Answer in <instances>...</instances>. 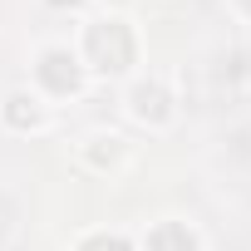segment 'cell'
Segmentation results:
<instances>
[{
  "label": "cell",
  "mask_w": 251,
  "mask_h": 251,
  "mask_svg": "<svg viewBox=\"0 0 251 251\" xmlns=\"http://www.w3.org/2000/svg\"><path fill=\"white\" fill-rule=\"evenodd\" d=\"M54 5H64V0H54ZM69 5H79V0H69Z\"/></svg>",
  "instance_id": "obj_4"
},
{
  "label": "cell",
  "mask_w": 251,
  "mask_h": 251,
  "mask_svg": "<svg viewBox=\"0 0 251 251\" xmlns=\"http://www.w3.org/2000/svg\"><path fill=\"white\" fill-rule=\"evenodd\" d=\"M133 113H138L143 123H148V118H153V123H158V118H168V108H163V89H148V84H143V89H133Z\"/></svg>",
  "instance_id": "obj_3"
},
{
  "label": "cell",
  "mask_w": 251,
  "mask_h": 251,
  "mask_svg": "<svg viewBox=\"0 0 251 251\" xmlns=\"http://www.w3.org/2000/svg\"><path fill=\"white\" fill-rule=\"evenodd\" d=\"M89 54L99 69H128L133 59V40L123 30V20H94L89 25Z\"/></svg>",
  "instance_id": "obj_1"
},
{
  "label": "cell",
  "mask_w": 251,
  "mask_h": 251,
  "mask_svg": "<svg viewBox=\"0 0 251 251\" xmlns=\"http://www.w3.org/2000/svg\"><path fill=\"white\" fill-rule=\"evenodd\" d=\"M64 64H74L64 50H50V54L40 59V74H45V79H50L59 94H64V89H79V69H74V74H64Z\"/></svg>",
  "instance_id": "obj_2"
}]
</instances>
